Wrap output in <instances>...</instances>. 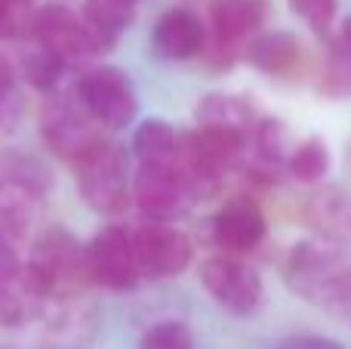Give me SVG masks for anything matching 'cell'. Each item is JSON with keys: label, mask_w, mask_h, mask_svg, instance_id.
<instances>
[{"label": "cell", "mask_w": 351, "mask_h": 349, "mask_svg": "<svg viewBox=\"0 0 351 349\" xmlns=\"http://www.w3.org/2000/svg\"><path fill=\"white\" fill-rule=\"evenodd\" d=\"M84 19L90 25V31L96 34L99 47L108 49L114 47L117 37L133 22V3H123V0H86Z\"/></svg>", "instance_id": "obj_20"}, {"label": "cell", "mask_w": 351, "mask_h": 349, "mask_svg": "<svg viewBox=\"0 0 351 349\" xmlns=\"http://www.w3.org/2000/svg\"><path fill=\"white\" fill-rule=\"evenodd\" d=\"M31 37H34L37 47H43L49 56H56L62 65H86V62H93L102 53L84 12L77 16L65 3L40 6L34 12V22H31Z\"/></svg>", "instance_id": "obj_6"}, {"label": "cell", "mask_w": 351, "mask_h": 349, "mask_svg": "<svg viewBox=\"0 0 351 349\" xmlns=\"http://www.w3.org/2000/svg\"><path fill=\"white\" fill-rule=\"evenodd\" d=\"M136 241V260H139V272L145 278H176L191 266L194 247L182 229L170 223H145L133 232Z\"/></svg>", "instance_id": "obj_11"}, {"label": "cell", "mask_w": 351, "mask_h": 349, "mask_svg": "<svg viewBox=\"0 0 351 349\" xmlns=\"http://www.w3.org/2000/svg\"><path fill=\"white\" fill-rule=\"evenodd\" d=\"M284 278L296 297L351 325V257L333 241H299L290 247Z\"/></svg>", "instance_id": "obj_1"}, {"label": "cell", "mask_w": 351, "mask_h": 349, "mask_svg": "<svg viewBox=\"0 0 351 349\" xmlns=\"http://www.w3.org/2000/svg\"><path fill=\"white\" fill-rule=\"evenodd\" d=\"M197 275H200V284L206 288V294L222 309H228L231 315H253L262 306V294L265 291H262L259 272L250 269L237 257H228V254L206 257L200 263Z\"/></svg>", "instance_id": "obj_8"}, {"label": "cell", "mask_w": 351, "mask_h": 349, "mask_svg": "<svg viewBox=\"0 0 351 349\" xmlns=\"http://www.w3.org/2000/svg\"><path fill=\"white\" fill-rule=\"evenodd\" d=\"M268 19V0H213L210 25H213V49L219 65H234L241 53H247V43L262 34V25Z\"/></svg>", "instance_id": "obj_9"}, {"label": "cell", "mask_w": 351, "mask_h": 349, "mask_svg": "<svg viewBox=\"0 0 351 349\" xmlns=\"http://www.w3.org/2000/svg\"><path fill=\"white\" fill-rule=\"evenodd\" d=\"M247 62L268 78L293 74L302 62V47L293 31H262L247 43Z\"/></svg>", "instance_id": "obj_18"}, {"label": "cell", "mask_w": 351, "mask_h": 349, "mask_svg": "<svg viewBox=\"0 0 351 349\" xmlns=\"http://www.w3.org/2000/svg\"><path fill=\"white\" fill-rule=\"evenodd\" d=\"M305 223L321 235L324 241L346 247L351 241V189L342 185H327L315 192L305 201Z\"/></svg>", "instance_id": "obj_16"}, {"label": "cell", "mask_w": 351, "mask_h": 349, "mask_svg": "<svg viewBox=\"0 0 351 349\" xmlns=\"http://www.w3.org/2000/svg\"><path fill=\"white\" fill-rule=\"evenodd\" d=\"M284 167H287V173H290L293 179H299V183H305V185L321 183V179L327 177V170H330L327 142L317 139V136H311V139L293 146V152H290V158H287Z\"/></svg>", "instance_id": "obj_22"}, {"label": "cell", "mask_w": 351, "mask_h": 349, "mask_svg": "<svg viewBox=\"0 0 351 349\" xmlns=\"http://www.w3.org/2000/svg\"><path fill=\"white\" fill-rule=\"evenodd\" d=\"M34 0H0V41H19L31 34Z\"/></svg>", "instance_id": "obj_26"}, {"label": "cell", "mask_w": 351, "mask_h": 349, "mask_svg": "<svg viewBox=\"0 0 351 349\" xmlns=\"http://www.w3.org/2000/svg\"><path fill=\"white\" fill-rule=\"evenodd\" d=\"M40 319L49 344L62 349H84V344L96 331L99 309L84 294H59L47 303Z\"/></svg>", "instance_id": "obj_12"}, {"label": "cell", "mask_w": 351, "mask_h": 349, "mask_svg": "<svg viewBox=\"0 0 351 349\" xmlns=\"http://www.w3.org/2000/svg\"><path fill=\"white\" fill-rule=\"evenodd\" d=\"M139 349H194V337L182 322H160L142 334Z\"/></svg>", "instance_id": "obj_27"}, {"label": "cell", "mask_w": 351, "mask_h": 349, "mask_svg": "<svg viewBox=\"0 0 351 349\" xmlns=\"http://www.w3.org/2000/svg\"><path fill=\"white\" fill-rule=\"evenodd\" d=\"M265 214L250 195H237L219 207L213 216V238L228 257L243 251H253L262 238H265Z\"/></svg>", "instance_id": "obj_13"}, {"label": "cell", "mask_w": 351, "mask_h": 349, "mask_svg": "<svg viewBox=\"0 0 351 349\" xmlns=\"http://www.w3.org/2000/svg\"><path fill=\"white\" fill-rule=\"evenodd\" d=\"M25 99L22 87H19V71L12 68V62L0 53V133H12L22 121Z\"/></svg>", "instance_id": "obj_23"}, {"label": "cell", "mask_w": 351, "mask_h": 349, "mask_svg": "<svg viewBox=\"0 0 351 349\" xmlns=\"http://www.w3.org/2000/svg\"><path fill=\"white\" fill-rule=\"evenodd\" d=\"M274 349H346V346L333 337H321V334H299V337H284Z\"/></svg>", "instance_id": "obj_29"}, {"label": "cell", "mask_w": 351, "mask_h": 349, "mask_svg": "<svg viewBox=\"0 0 351 349\" xmlns=\"http://www.w3.org/2000/svg\"><path fill=\"white\" fill-rule=\"evenodd\" d=\"M74 183L80 189V198L96 214L117 216L130 207V161L123 146L111 139H102L93 146L80 161H74Z\"/></svg>", "instance_id": "obj_2"}, {"label": "cell", "mask_w": 351, "mask_h": 349, "mask_svg": "<svg viewBox=\"0 0 351 349\" xmlns=\"http://www.w3.org/2000/svg\"><path fill=\"white\" fill-rule=\"evenodd\" d=\"M28 266L49 288V294H77L90 282L86 247L68 232L65 226H49L31 247Z\"/></svg>", "instance_id": "obj_4"}, {"label": "cell", "mask_w": 351, "mask_h": 349, "mask_svg": "<svg viewBox=\"0 0 351 349\" xmlns=\"http://www.w3.org/2000/svg\"><path fill=\"white\" fill-rule=\"evenodd\" d=\"M123 3H136V0H123Z\"/></svg>", "instance_id": "obj_32"}, {"label": "cell", "mask_w": 351, "mask_h": 349, "mask_svg": "<svg viewBox=\"0 0 351 349\" xmlns=\"http://www.w3.org/2000/svg\"><path fill=\"white\" fill-rule=\"evenodd\" d=\"M40 133L49 152L59 155L68 164L80 161L93 146H99L105 139L102 127L90 117V111L77 99H62V96H49L43 102Z\"/></svg>", "instance_id": "obj_7"}, {"label": "cell", "mask_w": 351, "mask_h": 349, "mask_svg": "<svg viewBox=\"0 0 351 349\" xmlns=\"http://www.w3.org/2000/svg\"><path fill=\"white\" fill-rule=\"evenodd\" d=\"M152 47L160 59L185 62L206 49V28L197 12L176 6L167 10L152 28Z\"/></svg>", "instance_id": "obj_14"}, {"label": "cell", "mask_w": 351, "mask_h": 349, "mask_svg": "<svg viewBox=\"0 0 351 349\" xmlns=\"http://www.w3.org/2000/svg\"><path fill=\"white\" fill-rule=\"evenodd\" d=\"M43 189L25 179L0 177V238L22 241L40 216Z\"/></svg>", "instance_id": "obj_15"}, {"label": "cell", "mask_w": 351, "mask_h": 349, "mask_svg": "<svg viewBox=\"0 0 351 349\" xmlns=\"http://www.w3.org/2000/svg\"><path fill=\"white\" fill-rule=\"evenodd\" d=\"M86 263L90 282L108 291H130L142 278L133 232L123 226H105L86 247Z\"/></svg>", "instance_id": "obj_10"}, {"label": "cell", "mask_w": 351, "mask_h": 349, "mask_svg": "<svg viewBox=\"0 0 351 349\" xmlns=\"http://www.w3.org/2000/svg\"><path fill=\"white\" fill-rule=\"evenodd\" d=\"M253 142H256V148H259V158L271 167L287 164V158H290V152H293L290 130L284 127V121H271V117L259 121V127H256V133H253Z\"/></svg>", "instance_id": "obj_24"}, {"label": "cell", "mask_w": 351, "mask_h": 349, "mask_svg": "<svg viewBox=\"0 0 351 349\" xmlns=\"http://www.w3.org/2000/svg\"><path fill=\"white\" fill-rule=\"evenodd\" d=\"M200 198V185L194 177L176 164H139L133 177V201L152 223H173L185 216Z\"/></svg>", "instance_id": "obj_3"}, {"label": "cell", "mask_w": 351, "mask_h": 349, "mask_svg": "<svg viewBox=\"0 0 351 349\" xmlns=\"http://www.w3.org/2000/svg\"><path fill=\"white\" fill-rule=\"evenodd\" d=\"M290 10L315 31L317 37L330 34L336 22V0H290Z\"/></svg>", "instance_id": "obj_28"}, {"label": "cell", "mask_w": 351, "mask_h": 349, "mask_svg": "<svg viewBox=\"0 0 351 349\" xmlns=\"http://www.w3.org/2000/svg\"><path fill=\"white\" fill-rule=\"evenodd\" d=\"M194 121L204 130H222V133L241 136L247 142L259 127L256 109L243 96H234V93H206L194 109Z\"/></svg>", "instance_id": "obj_17"}, {"label": "cell", "mask_w": 351, "mask_h": 349, "mask_svg": "<svg viewBox=\"0 0 351 349\" xmlns=\"http://www.w3.org/2000/svg\"><path fill=\"white\" fill-rule=\"evenodd\" d=\"M62 62L56 59V56H49L43 47H34L31 53L22 56V74L25 80H28L34 90L40 93H53L56 84L62 80Z\"/></svg>", "instance_id": "obj_25"}, {"label": "cell", "mask_w": 351, "mask_h": 349, "mask_svg": "<svg viewBox=\"0 0 351 349\" xmlns=\"http://www.w3.org/2000/svg\"><path fill=\"white\" fill-rule=\"evenodd\" d=\"M182 139L164 117H148L133 136V152L139 164H176Z\"/></svg>", "instance_id": "obj_19"}, {"label": "cell", "mask_w": 351, "mask_h": 349, "mask_svg": "<svg viewBox=\"0 0 351 349\" xmlns=\"http://www.w3.org/2000/svg\"><path fill=\"white\" fill-rule=\"evenodd\" d=\"M317 90L333 99L351 96V37L342 28L327 47V59H324Z\"/></svg>", "instance_id": "obj_21"}, {"label": "cell", "mask_w": 351, "mask_h": 349, "mask_svg": "<svg viewBox=\"0 0 351 349\" xmlns=\"http://www.w3.org/2000/svg\"><path fill=\"white\" fill-rule=\"evenodd\" d=\"M77 102L90 111V117L102 130H123L127 124H133L139 111L133 80L117 65H96L80 74Z\"/></svg>", "instance_id": "obj_5"}, {"label": "cell", "mask_w": 351, "mask_h": 349, "mask_svg": "<svg viewBox=\"0 0 351 349\" xmlns=\"http://www.w3.org/2000/svg\"><path fill=\"white\" fill-rule=\"evenodd\" d=\"M22 269V260H19L16 247H12V241L0 238V282H6L10 275H16V272Z\"/></svg>", "instance_id": "obj_30"}, {"label": "cell", "mask_w": 351, "mask_h": 349, "mask_svg": "<svg viewBox=\"0 0 351 349\" xmlns=\"http://www.w3.org/2000/svg\"><path fill=\"white\" fill-rule=\"evenodd\" d=\"M3 349H12V346H3Z\"/></svg>", "instance_id": "obj_33"}, {"label": "cell", "mask_w": 351, "mask_h": 349, "mask_svg": "<svg viewBox=\"0 0 351 349\" xmlns=\"http://www.w3.org/2000/svg\"><path fill=\"white\" fill-rule=\"evenodd\" d=\"M342 31H346V34L351 37V19H346V22H342Z\"/></svg>", "instance_id": "obj_31"}]
</instances>
